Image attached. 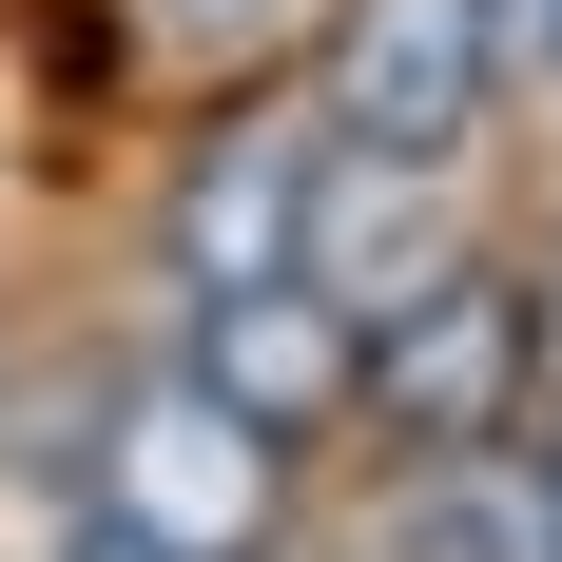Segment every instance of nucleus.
<instances>
[{
  "label": "nucleus",
  "mask_w": 562,
  "mask_h": 562,
  "mask_svg": "<svg viewBox=\"0 0 562 562\" xmlns=\"http://www.w3.org/2000/svg\"><path fill=\"white\" fill-rule=\"evenodd\" d=\"M98 524L156 562H272L291 543V427H252V407L175 349V369H136V389L98 407Z\"/></svg>",
  "instance_id": "1"
},
{
  "label": "nucleus",
  "mask_w": 562,
  "mask_h": 562,
  "mask_svg": "<svg viewBox=\"0 0 562 562\" xmlns=\"http://www.w3.org/2000/svg\"><path fill=\"white\" fill-rule=\"evenodd\" d=\"M369 427H389V465L524 447V427H543V311H524V272L447 252L427 291H389V311H369Z\"/></svg>",
  "instance_id": "2"
},
{
  "label": "nucleus",
  "mask_w": 562,
  "mask_h": 562,
  "mask_svg": "<svg viewBox=\"0 0 562 562\" xmlns=\"http://www.w3.org/2000/svg\"><path fill=\"white\" fill-rule=\"evenodd\" d=\"M485 98H505V20H485V0H330L311 116H330L349 156H427V175H465Z\"/></svg>",
  "instance_id": "3"
},
{
  "label": "nucleus",
  "mask_w": 562,
  "mask_h": 562,
  "mask_svg": "<svg viewBox=\"0 0 562 562\" xmlns=\"http://www.w3.org/2000/svg\"><path fill=\"white\" fill-rule=\"evenodd\" d=\"M311 194H330V116H233V136H194V175H175V291H252V272H311Z\"/></svg>",
  "instance_id": "4"
},
{
  "label": "nucleus",
  "mask_w": 562,
  "mask_h": 562,
  "mask_svg": "<svg viewBox=\"0 0 562 562\" xmlns=\"http://www.w3.org/2000/svg\"><path fill=\"white\" fill-rule=\"evenodd\" d=\"M194 369H214L252 427H349L369 407V311L349 291H311V272H252V291H194Z\"/></svg>",
  "instance_id": "5"
},
{
  "label": "nucleus",
  "mask_w": 562,
  "mask_h": 562,
  "mask_svg": "<svg viewBox=\"0 0 562 562\" xmlns=\"http://www.w3.org/2000/svg\"><path fill=\"white\" fill-rule=\"evenodd\" d=\"M447 272V175L427 156H349L330 136V194H311V291H349V311H389V291Z\"/></svg>",
  "instance_id": "6"
},
{
  "label": "nucleus",
  "mask_w": 562,
  "mask_h": 562,
  "mask_svg": "<svg viewBox=\"0 0 562 562\" xmlns=\"http://www.w3.org/2000/svg\"><path fill=\"white\" fill-rule=\"evenodd\" d=\"M389 562H562V485L543 447H447L389 485Z\"/></svg>",
  "instance_id": "7"
},
{
  "label": "nucleus",
  "mask_w": 562,
  "mask_h": 562,
  "mask_svg": "<svg viewBox=\"0 0 562 562\" xmlns=\"http://www.w3.org/2000/svg\"><path fill=\"white\" fill-rule=\"evenodd\" d=\"M156 20H175V40H272L291 0H156Z\"/></svg>",
  "instance_id": "8"
},
{
  "label": "nucleus",
  "mask_w": 562,
  "mask_h": 562,
  "mask_svg": "<svg viewBox=\"0 0 562 562\" xmlns=\"http://www.w3.org/2000/svg\"><path fill=\"white\" fill-rule=\"evenodd\" d=\"M524 311H543V407H562V233H543V272H524Z\"/></svg>",
  "instance_id": "9"
},
{
  "label": "nucleus",
  "mask_w": 562,
  "mask_h": 562,
  "mask_svg": "<svg viewBox=\"0 0 562 562\" xmlns=\"http://www.w3.org/2000/svg\"><path fill=\"white\" fill-rule=\"evenodd\" d=\"M505 20V58H562V0H485Z\"/></svg>",
  "instance_id": "10"
},
{
  "label": "nucleus",
  "mask_w": 562,
  "mask_h": 562,
  "mask_svg": "<svg viewBox=\"0 0 562 562\" xmlns=\"http://www.w3.org/2000/svg\"><path fill=\"white\" fill-rule=\"evenodd\" d=\"M78 562H156V543H116V524H78Z\"/></svg>",
  "instance_id": "11"
}]
</instances>
